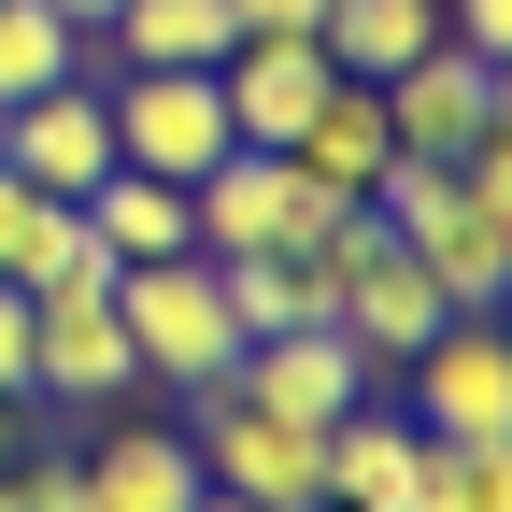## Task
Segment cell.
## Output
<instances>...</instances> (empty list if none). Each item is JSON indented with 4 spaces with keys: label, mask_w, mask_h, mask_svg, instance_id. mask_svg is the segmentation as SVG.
Wrapping results in <instances>:
<instances>
[{
    "label": "cell",
    "mask_w": 512,
    "mask_h": 512,
    "mask_svg": "<svg viewBox=\"0 0 512 512\" xmlns=\"http://www.w3.org/2000/svg\"><path fill=\"white\" fill-rule=\"evenodd\" d=\"M370 214L427 256V285L456 299V313H498L512 299V143H484L456 171H441V157H384Z\"/></svg>",
    "instance_id": "cell-1"
},
{
    "label": "cell",
    "mask_w": 512,
    "mask_h": 512,
    "mask_svg": "<svg viewBox=\"0 0 512 512\" xmlns=\"http://www.w3.org/2000/svg\"><path fill=\"white\" fill-rule=\"evenodd\" d=\"M114 328H128V370H143V399H214L242 370V328H228V285L214 256H143V271H114Z\"/></svg>",
    "instance_id": "cell-2"
},
{
    "label": "cell",
    "mask_w": 512,
    "mask_h": 512,
    "mask_svg": "<svg viewBox=\"0 0 512 512\" xmlns=\"http://www.w3.org/2000/svg\"><path fill=\"white\" fill-rule=\"evenodd\" d=\"M328 214L342 200H313V171L271 157V143H228L200 185H185V242H200V256H299Z\"/></svg>",
    "instance_id": "cell-3"
},
{
    "label": "cell",
    "mask_w": 512,
    "mask_h": 512,
    "mask_svg": "<svg viewBox=\"0 0 512 512\" xmlns=\"http://www.w3.org/2000/svg\"><path fill=\"white\" fill-rule=\"evenodd\" d=\"M384 128H399V157H484V143H512V86H498V57H470V43H427V57H399L384 72Z\"/></svg>",
    "instance_id": "cell-4"
},
{
    "label": "cell",
    "mask_w": 512,
    "mask_h": 512,
    "mask_svg": "<svg viewBox=\"0 0 512 512\" xmlns=\"http://www.w3.org/2000/svg\"><path fill=\"white\" fill-rule=\"evenodd\" d=\"M313 441H328V427L256 413L242 384L185 399V456H200V484H214V498H256V512H313Z\"/></svg>",
    "instance_id": "cell-5"
},
{
    "label": "cell",
    "mask_w": 512,
    "mask_h": 512,
    "mask_svg": "<svg viewBox=\"0 0 512 512\" xmlns=\"http://www.w3.org/2000/svg\"><path fill=\"white\" fill-rule=\"evenodd\" d=\"M100 114H114V171L200 185V171L228 157V100H214V72H114Z\"/></svg>",
    "instance_id": "cell-6"
},
{
    "label": "cell",
    "mask_w": 512,
    "mask_h": 512,
    "mask_svg": "<svg viewBox=\"0 0 512 512\" xmlns=\"http://www.w3.org/2000/svg\"><path fill=\"white\" fill-rule=\"evenodd\" d=\"M413 427L427 441H512V342H498V313H441V342L413 356Z\"/></svg>",
    "instance_id": "cell-7"
},
{
    "label": "cell",
    "mask_w": 512,
    "mask_h": 512,
    "mask_svg": "<svg viewBox=\"0 0 512 512\" xmlns=\"http://www.w3.org/2000/svg\"><path fill=\"white\" fill-rule=\"evenodd\" d=\"M214 100H228V143H299L313 128V100H328V43L313 29H242L228 57H214Z\"/></svg>",
    "instance_id": "cell-8"
},
{
    "label": "cell",
    "mask_w": 512,
    "mask_h": 512,
    "mask_svg": "<svg viewBox=\"0 0 512 512\" xmlns=\"http://www.w3.org/2000/svg\"><path fill=\"white\" fill-rule=\"evenodd\" d=\"M0 171L29 185V200H86V185L114 171L100 72H72V86H43V100H15V114H0Z\"/></svg>",
    "instance_id": "cell-9"
},
{
    "label": "cell",
    "mask_w": 512,
    "mask_h": 512,
    "mask_svg": "<svg viewBox=\"0 0 512 512\" xmlns=\"http://www.w3.org/2000/svg\"><path fill=\"white\" fill-rule=\"evenodd\" d=\"M29 399H72V413H128L143 399L128 328H114V285L100 299H29Z\"/></svg>",
    "instance_id": "cell-10"
},
{
    "label": "cell",
    "mask_w": 512,
    "mask_h": 512,
    "mask_svg": "<svg viewBox=\"0 0 512 512\" xmlns=\"http://www.w3.org/2000/svg\"><path fill=\"white\" fill-rule=\"evenodd\" d=\"M228 384H242L256 413H285V427H342L384 370H370L342 328H285V342H242V370H228Z\"/></svg>",
    "instance_id": "cell-11"
},
{
    "label": "cell",
    "mask_w": 512,
    "mask_h": 512,
    "mask_svg": "<svg viewBox=\"0 0 512 512\" xmlns=\"http://www.w3.org/2000/svg\"><path fill=\"white\" fill-rule=\"evenodd\" d=\"M413 470H427V427L384 413V399H356L328 441H313V498L328 512H413Z\"/></svg>",
    "instance_id": "cell-12"
},
{
    "label": "cell",
    "mask_w": 512,
    "mask_h": 512,
    "mask_svg": "<svg viewBox=\"0 0 512 512\" xmlns=\"http://www.w3.org/2000/svg\"><path fill=\"white\" fill-rule=\"evenodd\" d=\"M299 171H313V200H370V185H384V157H399V128H384V86H356V72H328V100H313V128H299V143H285Z\"/></svg>",
    "instance_id": "cell-13"
},
{
    "label": "cell",
    "mask_w": 512,
    "mask_h": 512,
    "mask_svg": "<svg viewBox=\"0 0 512 512\" xmlns=\"http://www.w3.org/2000/svg\"><path fill=\"white\" fill-rule=\"evenodd\" d=\"M86 512H200V456H185V427L128 413L86 441Z\"/></svg>",
    "instance_id": "cell-14"
},
{
    "label": "cell",
    "mask_w": 512,
    "mask_h": 512,
    "mask_svg": "<svg viewBox=\"0 0 512 512\" xmlns=\"http://www.w3.org/2000/svg\"><path fill=\"white\" fill-rule=\"evenodd\" d=\"M228 43H242V15H228V0H114L100 72H214Z\"/></svg>",
    "instance_id": "cell-15"
},
{
    "label": "cell",
    "mask_w": 512,
    "mask_h": 512,
    "mask_svg": "<svg viewBox=\"0 0 512 512\" xmlns=\"http://www.w3.org/2000/svg\"><path fill=\"white\" fill-rule=\"evenodd\" d=\"M15 299H100L114 285V256H100V228H86V200H29V228H15V271H0Z\"/></svg>",
    "instance_id": "cell-16"
},
{
    "label": "cell",
    "mask_w": 512,
    "mask_h": 512,
    "mask_svg": "<svg viewBox=\"0 0 512 512\" xmlns=\"http://www.w3.org/2000/svg\"><path fill=\"white\" fill-rule=\"evenodd\" d=\"M313 43H328V72L384 86L399 57H427V43H441V0H328V15H313Z\"/></svg>",
    "instance_id": "cell-17"
},
{
    "label": "cell",
    "mask_w": 512,
    "mask_h": 512,
    "mask_svg": "<svg viewBox=\"0 0 512 512\" xmlns=\"http://www.w3.org/2000/svg\"><path fill=\"white\" fill-rule=\"evenodd\" d=\"M86 228H100V256H114V271H143V256H185V185H157V171H100V185H86Z\"/></svg>",
    "instance_id": "cell-18"
},
{
    "label": "cell",
    "mask_w": 512,
    "mask_h": 512,
    "mask_svg": "<svg viewBox=\"0 0 512 512\" xmlns=\"http://www.w3.org/2000/svg\"><path fill=\"white\" fill-rule=\"evenodd\" d=\"M72 72H100V43L72 15H43V0H0V114L43 100V86H72Z\"/></svg>",
    "instance_id": "cell-19"
},
{
    "label": "cell",
    "mask_w": 512,
    "mask_h": 512,
    "mask_svg": "<svg viewBox=\"0 0 512 512\" xmlns=\"http://www.w3.org/2000/svg\"><path fill=\"white\" fill-rule=\"evenodd\" d=\"M413 512H512V441H427Z\"/></svg>",
    "instance_id": "cell-20"
},
{
    "label": "cell",
    "mask_w": 512,
    "mask_h": 512,
    "mask_svg": "<svg viewBox=\"0 0 512 512\" xmlns=\"http://www.w3.org/2000/svg\"><path fill=\"white\" fill-rule=\"evenodd\" d=\"M441 43H470V57H512V0H456V15H441Z\"/></svg>",
    "instance_id": "cell-21"
},
{
    "label": "cell",
    "mask_w": 512,
    "mask_h": 512,
    "mask_svg": "<svg viewBox=\"0 0 512 512\" xmlns=\"http://www.w3.org/2000/svg\"><path fill=\"white\" fill-rule=\"evenodd\" d=\"M0 399H29V299L0 285Z\"/></svg>",
    "instance_id": "cell-22"
},
{
    "label": "cell",
    "mask_w": 512,
    "mask_h": 512,
    "mask_svg": "<svg viewBox=\"0 0 512 512\" xmlns=\"http://www.w3.org/2000/svg\"><path fill=\"white\" fill-rule=\"evenodd\" d=\"M228 15H242V29H313L328 0H228Z\"/></svg>",
    "instance_id": "cell-23"
},
{
    "label": "cell",
    "mask_w": 512,
    "mask_h": 512,
    "mask_svg": "<svg viewBox=\"0 0 512 512\" xmlns=\"http://www.w3.org/2000/svg\"><path fill=\"white\" fill-rule=\"evenodd\" d=\"M29 427H43V399H0V470L29 456Z\"/></svg>",
    "instance_id": "cell-24"
},
{
    "label": "cell",
    "mask_w": 512,
    "mask_h": 512,
    "mask_svg": "<svg viewBox=\"0 0 512 512\" xmlns=\"http://www.w3.org/2000/svg\"><path fill=\"white\" fill-rule=\"evenodd\" d=\"M15 228H29V185L0 171V271H15Z\"/></svg>",
    "instance_id": "cell-25"
},
{
    "label": "cell",
    "mask_w": 512,
    "mask_h": 512,
    "mask_svg": "<svg viewBox=\"0 0 512 512\" xmlns=\"http://www.w3.org/2000/svg\"><path fill=\"white\" fill-rule=\"evenodd\" d=\"M43 15H72V29H86V43H100V29H114V0H43Z\"/></svg>",
    "instance_id": "cell-26"
},
{
    "label": "cell",
    "mask_w": 512,
    "mask_h": 512,
    "mask_svg": "<svg viewBox=\"0 0 512 512\" xmlns=\"http://www.w3.org/2000/svg\"><path fill=\"white\" fill-rule=\"evenodd\" d=\"M200 512H256V498H214V484H200Z\"/></svg>",
    "instance_id": "cell-27"
},
{
    "label": "cell",
    "mask_w": 512,
    "mask_h": 512,
    "mask_svg": "<svg viewBox=\"0 0 512 512\" xmlns=\"http://www.w3.org/2000/svg\"><path fill=\"white\" fill-rule=\"evenodd\" d=\"M313 512H328V498H313Z\"/></svg>",
    "instance_id": "cell-28"
}]
</instances>
